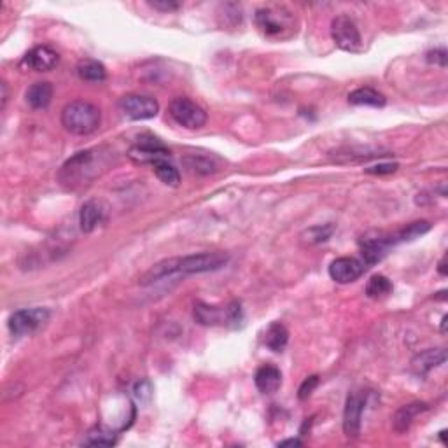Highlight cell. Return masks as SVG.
Wrapping results in <instances>:
<instances>
[{
  "instance_id": "cell-4",
  "label": "cell",
  "mask_w": 448,
  "mask_h": 448,
  "mask_svg": "<svg viewBox=\"0 0 448 448\" xmlns=\"http://www.w3.org/2000/svg\"><path fill=\"white\" fill-rule=\"evenodd\" d=\"M192 317L202 326H226V328L237 329L244 324V310L240 301L233 300L224 307H214V304L198 301L192 310Z\"/></svg>"
},
{
  "instance_id": "cell-15",
  "label": "cell",
  "mask_w": 448,
  "mask_h": 448,
  "mask_svg": "<svg viewBox=\"0 0 448 448\" xmlns=\"http://www.w3.org/2000/svg\"><path fill=\"white\" fill-rule=\"evenodd\" d=\"M447 360V350L444 349H427L424 352L416 354L412 359V371L416 377H426L434 368L441 366Z\"/></svg>"
},
{
  "instance_id": "cell-17",
  "label": "cell",
  "mask_w": 448,
  "mask_h": 448,
  "mask_svg": "<svg viewBox=\"0 0 448 448\" xmlns=\"http://www.w3.org/2000/svg\"><path fill=\"white\" fill-rule=\"evenodd\" d=\"M254 384L261 394H275L282 385V373L279 368L265 364L254 374Z\"/></svg>"
},
{
  "instance_id": "cell-27",
  "label": "cell",
  "mask_w": 448,
  "mask_h": 448,
  "mask_svg": "<svg viewBox=\"0 0 448 448\" xmlns=\"http://www.w3.org/2000/svg\"><path fill=\"white\" fill-rule=\"evenodd\" d=\"M153 170L156 174V177L160 178L163 184L170 186V188H177L178 182H181V174H178L177 168L170 163L168 160H160L153 164Z\"/></svg>"
},
{
  "instance_id": "cell-20",
  "label": "cell",
  "mask_w": 448,
  "mask_h": 448,
  "mask_svg": "<svg viewBox=\"0 0 448 448\" xmlns=\"http://www.w3.org/2000/svg\"><path fill=\"white\" fill-rule=\"evenodd\" d=\"M102 219H104V210H102V206L97 202L90 200V202H86L80 206L79 227L83 233H91V231L97 230Z\"/></svg>"
},
{
  "instance_id": "cell-1",
  "label": "cell",
  "mask_w": 448,
  "mask_h": 448,
  "mask_svg": "<svg viewBox=\"0 0 448 448\" xmlns=\"http://www.w3.org/2000/svg\"><path fill=\"white\" fill-rule=\"evenodd\" d=\"M230 262V255L224 252H200V254L170 258L150 266L142 276L140 286H150L160 280L175 275H195V273H209L223 270Z\"/></svg>"
},
{
  "instance_id": "cell-8",
  "label": "cell",
  "mask_w": 448,
  "mask_h": 448,
  "mask_svg": "<svg viewBox=\"0 0 448 448\" xmlns=\"http://www.w3.org/2000/svg\"><path fill=\"white\" fill-rule=\"evenodd\" d=\"M49 317H51V312L48 308H23V310H16L10 314L7 326L14 336H24L37 331L42 324L49 321Z\"/></svg>"
},
{
  "instance_id": "cell-23",
  "label": "cell",
  "mask_w": 448,
  "mask_h": 448,
  "mask_svg": "<svg viewBox=\"0 0 448 448\" xmlns=\"http://www.w3.org/2000/svg\"><path fill=\"white\" fill-rule=\"evenodd\" d=\"M289 342V331L280 322H272L265 332V345L272 352H282Z\"/></svg>"
},
{
  "instance_id": "cell-36",
  "label": "cell",
  "mask_w": 448,
  "mask_h": 448,
  "mask_svg": "<svg viewBox=\"0 0 448 448\" xmlns=\"http://www.w3.org/2000/svg\"><path fill=\"white\" fill-rule=\"evenodd\" d=\"M438 272H440V275H447V255H443V259L440 261V266H438Z\"/></svg>"
},
{
  "instance_id": "cell-34",
  "label": "cell",
  "mask_w": 448,
  "mask_h": 448,
  "mask_svg": "<svg viewBox=\"0 0 448 448\" xmlns=\"http://www.w3.org/2000/svg\"><path fill=\"white\" fill-rule=\"evenodd\" d=\"M301 444H303V441L298 440V438H289V440L280 441L279 447H301Z\"/></svg>"
},
{
  "instance_id": "cell-3",
  "label": "cell",
  "mask_w": 448,
  "mask_h": 448,
  "mask_svg": "<svg viewBox=\"0 0 448 448\" xmlns=\"http://www.w3.org/2000/svg\"><path fill=\"white\" fill-rule=\"evenodd\" d=\"M102 122V112L97 105L86 100L70 102L62 111V125L72 135H90Z\"/></svg>"
},
{
  "instance_id": "cell-6",
  "label": "cell",
  "mask_w": 448,
  "mask_h": 448,
  "mask_svg": "<svg viewBox=\"0 0 448 448\" xmlns=\"http://www.w3.org/2000/svg\"><path fill=\"white\" fill-rule=\"evenodd\" d=\"M168 114L178 126L188 130H198L206 122V112L186 97L174 98L168 105Z\"/></svg>"
},
{
  "instance_id": "cell-12",
  "label": "cell",
  "mask_w": 448,
  "mask_h": 448,
  "mask_svg": "<svg viewBox=\"0 0 448 448\" xmlns=\"http://www.w3.org/2000/svg\"><path fill=\"white\" fill-rule=\"evenodd\" d=\"M366 262L363 259L357 258H349V255H343V258H336L335 261L329 265V276H331L335 282L338 284H350L356 282L364 272H366Z\"/></svg>"
},
{
  "instance_id": "cell-30",
  "label": "cell",
  "mask_w": 448,
  "mask_h": 448,
  "mask_svg": "<svg viewBox=\"0 0 448 448\" xmlns=\"http://www.w3.org/2000/svg\"><path fill=\"white\" fill-rule=\"evenodd\" d=\"M318 385V377L317 374H312V377L304 378L303 384L300 385V388H298V398L301 399V401H304V399H308L312 396V392L315 391V387Z\"/></svg>"
},
{
  "instance_id": "cell-29",
  "label": "cell",
  "mask_w": 448,
  "mask_h": 448,
  "mask_svg": "<svg viewBox=\"0 0 448 448\" xmlns=\"http://www.w3.org/2000/svg\"><path fill=\"white\" fill-rule=\"evenodd\" d=\"M132 392H133V398H135L140 405L149 402L150 398H153V384H150L149 380H139L135 382V385H133Z\"/></svg>"
},
{
  "instance_id": "cell-22",
  "label": "cell",
  "mask_w": 448,
  "mask_h": 448,
  "mask_svg": "<svg viewBox=\"0 0 448 448\" xmlns=\"http://www.w3.org/2000/svg\"><path fill=\"white\" fill-rule=\"evenodd\" d=\"M77 76L88 83H102L107 79V69L98 59L84 58L77 63Z\"/></svg>"
},
{
  "instance_id": "cell-33",
  "label": "cell",
  "mask_w": 448,
  "mask_h": 448,
  "mask_svg": "<svg viewBox=\"0 0 448 448\" xmlns=\"http://www.w3.org/2000/svg\"><path fill=\"white\" fill-rule=\"evenodd\" d=\"M150 7H154V9L158 10H175L181 7V4L178 2H168V0H158V2H149Z\"/></svg>"
},
{
  "instance_id": "cell-10",
  "label": "cell",
  "mask_w": 448,
  "mask_h": 448,
  "mask_svg": "<svg viewBox=\"0 0 448 448\" xmlns=\"http://www.w3.org/2000/svg\"><path fill=\"white\" fill-rule=\"evenodd\" d=\"M168 156H170V150L160 142V139L150 135L140 136L139 142L128 150L130 160L140 164H154L160 160H167Z\"/></svg>"
},
{
  "instance_id": "cell-11",
  "label": "cell",
  "mask_w": 448,
  "mask_h": 448,
  "mask_svg": "<svg viewBox=\"0 0 448 448\" xmlns=\"http://www.w3.org/2000/svg\"><path fill=\"white\" fill-rule=\"evenodd\" d=\"M366 406V394L350 392L346 396L345 410H343V433L349 438H357L363 424V412Z\"/></svg>"
},
{
  "instance_id": "cell-13",
  "label": "cell",
  "mask_w": 448,
  "mask_h": 448,
  "mask_svg": "<svg viewBox=\"0 0 448 448\" xmlns=\"http://www.w3.org/2000/svg\"><path fill=\"white\" fill-rule=\"evenodd\" d=\"M58 59L59 56L55 49L49 46H37L21 58L20 66L23 70H31V72H48V70L55 69Z\"/></svg>"
},
{
  "instance_id": "cell-35",
  "label": "cell",
  "mask_w": 448,
  "mask_h": 448,
  "mask_svg": "<svg viewBox=\"0 0 448 448\" xmlns=\"http://www.w3.org/2000/svg\"><path fill=\"white\" fill-rule=\"evenodd\" d=\"M0 91H2V108H6V105H7V97H9V94H7V84L4 83H0Z\"/></svg>"
},
{
  "instance_id": "cell-14",
  "label": "cell",
  "mask_w": 448,
  "mask_h": 448,
  "mask_svg": "<svg viewBox=\"0 0 448 448\" xmlns=\"http://www.w3.org/2000/svg\"><path fill=\"white\" fill-rule=\"evenodd\" d=\"M391 240H388V234L384 233H374L373 237H366L360 240V255H363V261L366 262V266L374 265V262L382 261L387 254V251L391 248Z\"/></svg>"
},
{
  "instance_id": "cell-38",
  "label": "cell",
  "mask_w": 448,
  "mask_h": 448,
  "mask_svg": "<svg viewBox=\"0 0 448 448\" xmlns=\"http://www.w3.org/2000/svg\"><path fill=\"white\" fill-rule=\"evenodd\" d=\"M444 294H447V290H440L436 298H438V300H444V298H447V296H444Z\"/></svg>"
},
{
  "instance_id": "cell-28",
  "label": "cell",
  "mask_w": 448,
  "mask_h": 448,
  "mask_svg": "<svg viewBox=\"0 0 448 448\" xmlns=\"http://www.w3.org/2000/svg\"><path fill=\"white\" fill-rule=\"evenodd\" d=\"M392 293V282L385 275H373L366 284V294L371 300H378Z\"/></svg>"
},
{
  "instance_id": "cell-18",
  "label": "cell",
  "mask_w": 448,
  "mask_h": 448,
  "mask_svg": "<svg viewBox=\"0 0 448 448\" xmlns=\"http://www.w3.org/2000/svg\"><path fill=\"white\" fill-rule=\"evenodd\" d=\"M24 98H27V104L30 105L35 111H42V108L48 107L52 100V86L48 80H38V83H34L24 93Z\"/></svg>"
},
{
  "instance_id": "cell-37",
  "label": "cell",
  "mask_w": 448,
  "mask_h": 448,
  "mask_svg": "<svg viewBox=\"0 0 448 448\" xmlns=\"http://www.w3.org/2000/svg\"><path fill=\"white\" fill-rule=\"evenodd\" d=\"M447 315H443V318H441V332L447 331Z\"/></svg>"
},
{
  "instance_id": "cell-31",
  "label": "cell",
  "mask_w": 448,
  "mask_h": 448,
  "mask_svg": "<svg viewBox=\"0 0 448 448\" xmlns=\"http://www.w3.org/2000/svg\"><path fill=\"white\" fill-rule=\"evenodd\" d=\"M398 170V163H378V164H373V167H368L366 174H371V175H387V174H394V172Z\"/></svg>"
},
{
  "instance_id": "cell-21",
  "label": "cell",
  "mask_w": 448,
  "mask_h": 448,
  "mask_svg": "<svg viewBox=\"0 0 448 448\" xmlns=\"http://www.w3.org/2000/svg\"><path fill=\"white\" fill-rule=\"evenodd\" d=\"M387 98L380 93V91L373 90V88H357V90L349 93V104L350 105H368V107H384Z\"/></svg>"
},
{
  "instance_id": "cell-5",
  "label": "cell",
  "mask_w": 448,
  "mask_h": 448,
  "mask_svg": "<svg viewBox=\"0 0 448 448\" xmlns=\"http://www.w3.org/2000/svg\"><path fill=\"white\" fill-rule=\"evenodd\" d=\"M255 27L268 37H279L294 28V18L284 7H261L254 14Z\"/></svg>"
},
{
  "instance_id": "cell-26",
  "label": "cell",
  "mask_w": 448,
  "mask_h": 448,
  "mask_svg": "<svg viewBox=\"0 0 448 448\" xmlns=\"http://www.w3.org/2000/svg\"><path fill=\"white\" fill-rule=\"evenodd\" d=\"M335 233V226L331 223L328 224H317L301 233V241L307 245H318L322 241H328Z\"/></svg>"
},
{
  "instance_id": "cell-24",
  "label": "cell",
  "mask_w": 448,
  "mask_h": 448,
  "mask_svg": "<svg viewBox=\"0 0 448 448\" xmlns=\"http://www.w3.org/2000/svg\"><path fill=\"white\" fill-rule=\"evenodd\" d=\"M182 163L186 164L191 174L196 175H210L214 172H217V164L212 158L203 156V154H189L182 160Z\"/></svg>"
},
{
  "instance_id": "cell-2",
  "label": "cell",
  "mask_w": 448,
  "mask_h": 448,
  "mask_svg": "<svg viewBox=\"0 0 448 448\" xmlns=\"http://www.w3.org/2000/svg\"><path fill=\"white\" fill-rule=\"evenodd\" d=\"M112 161V150L107 147H93V149L80 150L74 154L70 160L63 163L58 172L59 184L66 189H79L88 186L91 181L100 177L108 170Z\"/></svg>"
},
{
  "instance_id": "cell-9",
  "label": "cell",
  "mask_w": 448,
  "mask_h": 448,
  "mask_svg": "<svg viewBox=\"0 0 448 448\" xmlns=\"http://www.w3.org/2000/svg\"><path fill=\"white\" fill-rule=\"evenodd\" d=\"M119 108L132 121H146V119L156 118L160 112V104L147 94L130 93L119 100Z\"/></svg>"
},
{
  "instance_id": "cell-19",
  "label": "cell",
  "mask_w": 448,
  "mask_h": 448,
  "mask_svg": "<svg viewBox=\"0 0 448 448\" xmlns=\"http://www.w3.org/2000/svg\"><path fill=\"white\" fill-rule=\"evenodd\" d=\"M429 230H430L429 220H424V219L413 220V223L406 224V226H402L401 230H398L396 233L388 234V240H391V245L394 247V245H398V244H405V241L416 240V238L422 237V234H426Z\"/></svg>"
},
{
  "instance_id": "cell-25",
  "label": "cell",
  "mask_w": 448,
  "mask_h": 448,
  "mask_svg": "<svg viewBox=\"0 0 448 448\" xmlns=\"http://www.w3.org/2000/svg\"><path fill=\"white\" fill-rule=\"evenodd\" d=\"M86 444H91V447H112V444L118 443V434L115 430L107 429L104 426H97L86 434Z\"/></svg>"
},
{
  "instance_id": "cell-32",
  "label": "cell",
  "mask_w": 448,
  "mask_h": 448,
  "mask_svg": "<svg viewBox=\"0 0 448 448\" xmlns=\"http://www.w3.org/2000/svg\"><path fill=\"white\" fill-rule=\"evenodd\" d=\"M427 62L429 63H434V65L438 66H447V49L444 48H438V49H433V51H429L426 55Z\"/></svg>"
},
{
  "instance_id": "cell-16",
  "label": "cell",
  "mask_w": 448,
  "mask_h": 448,
  "mask_svg": "<svg viewBox=\"0 0 448 448\" xmlns=\"http://www.w3.org/2000/svg\"><path fill=\"white\" fill-rule=\"evenodd\" d=\"M427 410H429V405L422 401H413L408 402V405H402L401 408L394 413V416H392V429L399 434L406 433V430L412 427L413 420H415L420 413L427 412Z\"/></svg>"
},
{
  "instance_id": "cell-7",
  "label": "cell",
  "mask_w": 448,
  "mask_h": 448,
  "mask_svg": "<svg viewBox=\"0 0 448 448\" xmlns=\"http://www.w3.org/2000/svg\"><path fill=\"white\" fill-rule=\"evenodd\" d=\"M331 38L340 49L346 52H359L363 49L359 28L346 14H340L331 21Z\"/></svg>"
}]
</instances>
